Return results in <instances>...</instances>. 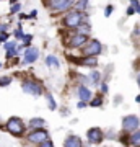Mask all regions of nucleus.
Listing matches in <instances>:
<instances>
[{
	"label": "nucleus",
	"instance_id": "f257e3e1",
	"mask_svg": "<svg viewBox=\"0 0 140 147\" xmlns=\"http://www.w3.org/2000/svg\"><path fill=\"white\" fill-rule=\"evenodd\" d=\"M7 129H8L11 134H15V136H21V134L25 132V124H23V121H21L20 118L13 116V118H10L8 123H7Z\"/></svg>",
	"mask_w": 140,
	"mask_h": 147
},
{
	"label": "nucleus",
	"instance_id": "f03ea898",
	"mask_svg": "<svg viewBox=\"0 0 140 147\" xmlns=\"http://www.w3.org/2000/svg\"><path fill=\"white\" fill-rule=\"evenodd\" d=\"M82 20H83V16L80 11H70L64 18V25L67 28H78V25L82 23Z\"/></svg>",
	"mask_w": 140,
	"mask_h": 147
},
{
	"label": "nucleus",
	"instance_id": "7ed1b4c3",
	"mask_svg": "<svg viewBox=\"0 0 140 147\" xmlns=\"http://www.w3.org/2000/svg\"><path fill=\"white\" fill-rule=\"evenodd\" d=\"M83 53L86 54V56H98V54L103 53V46H101V42L98 39H91L86 44V47L83 49Z\"/></svg>",
	"mask_w": 140,
	"mask_h": 147
},
{
	"label": "nucleus",
	"instance_id": "20e7f679",
	"mask_svg": "<svg viewBox=\"0 0 140 147\" xmlns=\"http://www.w3.org/2000/svg\"><path fill=\"white\" fill-rule=\"evenodd\" d=\"M73 0H49V8L54 11H64L70 8Z\"/></svg>",
	"mask_w": 140,
	"mask_h": 147
},
{
	"label": "nucleus",
	"instance_id": "39448f33",
	"mask_svg": "<svg viewBox=\"0 0 140 147\" xmlns=\"http://www.w3.org/2000/svg\"><path fill=\"white\" fill-rule=\"evenodd\" d=\"M21 88L25 93H29V95H34V96H39L42 93V88L41 85L36 84V82H23L21 84Z\"/></svg>",
	"mask_w": 140,
	"mask_h": 147
},
{
	"label": "nucleus",
	"instance_id": "423d86ee",
	"mask_svg": "<svg viewBox=\"0 0 140 147\" xmlns=\"http://www.w3.org/2000/svg\"><path fill=\"white\" fill-rule=\"evenodd\" d=\"M140 124V119L137 116L130 115V116H125L124 119H122V127H124L125 131H135Z\"/></svg>",
	"mask_w": 140,
	"mask_h": 147
},
{
	"label": "nucleus",
	"instance_id": "0eeeda50",
	"mask_svg": "<svg viewBox=\"0 0 140 147\" xmlns=\"http://www.w3.org/2000/svg\"><path fill=\"white\" fill-rule=\"evenodd\" d=\"M47 137H49V134H47L46 129H34V131L28 136V139L31 142H34V144H41V142L47 141Z\"/></svg>",
	"mask_w": 140,
	"mask_h": 147
},
{
	"label": "nucleus",
	"instance_id": "6e6552de",
	"mask_svg": "<svg viewBox=\"0 0 140 147\" xmlns=\"http://www.w3.org/2000/svg\"><path fill=\"white\" fill-rule=\"evenodd\" d=\"M38 57H39V51H38V47H26L25 51V57H23V64H33L36 62Z\"/></svg>",
	"mask_w": 140,
	"mask_h": 147
},
{
	"label": "nucleus",
	"instance_id": "1a4fd4ad",
	"mask_svg": "<svg viewBox=\"0 0 140 147\" xmlns=\"http://www.w3.org/2000/svg\"><path fill=\"white\" fill-rule=\"evenodd\" d=\"M86 137H88V141L91 144H99V142L103 141V131L99 127H91L86 132Z\"/></svg>",
	"mask_w": 140,
	"mask_h": 147
},
{
	"label": "nucleus",
	"instance_id": "9d476101",
	"mask_svg": "<svg viewBox=\"0 0 140 147\" xmlns=\"http://www.w3.org/2000/svg\"><path fill=\"white\" fill-rule=\"evenodd\" d=\"M86 41H88V36H86V34H83V33H77V34L72 38V41H70V46H72V47L83 46V44H85Z\"/></svg>",
	"mask_w": 140,
	"mask_h": 147
},
{
	"label": "nucleus",
	"instance_id": "9b49d317",
	"mask_svg": "<svg viewBox=\"0 0 140 147\" xmlns=\"http://www.w3.org/2000/svg\"><path fill=\"white\" fill-rule=\"evenodd\" d=\"M64 147H82V141L77 136H68L64 142Z\"/></svg>",
	"mask_w": 140,
	"mask_h": 147
},
{
	"label": "nucleus",
	"instance_id": "f8f14e48",
	"mask_svg": "<svg viewBox=\"0 0 140 147\" xmlns=\"http://www.w3.org/2000/svg\"><path fill=\"white\" fill-rule=\"evenodd\" d=\"M77 93H78V96H80L82 101H88L90 98H91V92H90V88H86V87H78Z\"/></svg>",
	"mask_w": 140,
	"mask_h": 147
},
{
	"label": "nucleus",
	"instance_id": "ddd939ff",
	"mask_svg": "<svg viewBox=\"0 0 140 147\" xmlns=\"http://www.w3.org/2000/svg\"><path fill=\"white\" fill-rule=\"evenodd\" d=\"M80 64L83 67H96L98 65V59H96V56H86Z\"/></svg>",
	"mask_w": 140,
	"mask_h": 147
},
{
	"label": "nucleus",
	"instance_id": "4468645a",
	"mask_svg": "<svg viewBox=\"0 0 140 147\" xmlns=\"http://www.w3.org/2000/svg\"><path fill=\"white\" fill-rule=\"evenodd\" d=\"M46 65L47 67H52V69H57L60 64H59V59L56 57V56H51V54H49L46 57Z\"/></svg>",
	"mask_w": 140,
	"mask_h": 147
},
{
	"label": "nucleus",
	"instance_id": "2eb2a0df",
	"mask_svg": "<svg viewBox=\"0 0 140 147\" xmlns=\"http://www.w3.org/2000/svg\"><path fill=\"white\" fill-rule=\"evenodd\" d=\"M78 33H83V34H86V33L90 31V30H91V25H90V23H80V25H78Z\"/></svg>",
	"mask_w": 140,
	"mask_h": 147
},
{
	"label": "nucleus",
	"instance_id": "dca6fc26",
	"mask_svg": "<svg viewBox=\"0 0 140 147\" xmlns=\"http://www.w3.org/2000/svg\"><path fill=\"white\" fill-rule=\"evenodd\" d=\"M29 124H31L33 127H41V126H44V119H41V118H34V119H31L29 121Z\"/></svg>",
	"mask_w": 140,
	"mask_h": 147
},
{
	"label": "nucleus",
	"instance_id": "f3484780",
	"mask_svg": "<svg viewBox=\"0 0 140 147\" xmlns=\"http://www.w3.org/2000/svg\"><path fill=\"white\" fill-rule=\"evenodd\" d=\"M90 0H77V8L78 10H85L86 7H88Z\"/></svg>",
	"mask_w": 140,
	"mask_h": 147
},
{
	"label": "nucleus",
	"instance_id": "a211bd4d",
	"mask_svg": "<svg viewBox=\"0 0 140 147\" xmlns=\"http://www.w3.org/2000/svg\"><path fill=\"white\" fill-rule=\"evenodd\" d=\"M99 77H101V75H99V72H96V70H94V72H91V75H90L91 84H99Z\"/></svg>",
	"mask_w": 140,
	"mask_h": 147
},
{
	"label": "nucleus",
	"instance_id": "6ab92c4d",
	"mask_svg": "<svg viewBox=\"0 0 140 147\" xmlns=\"http://www.w3.org/2000/svg\"><path fill=\"white\" fill-rule=\"evenodd\" d=\"M11 84L10 77H0V87H7V85Z\"/></svg>",
	"mask_w": 140,
	"mask_h": 147
},
{
	"label": "nucleus",
	"instance_id": "aec40b11",
	"mask_svg": "<svg viewBox=\"0 0 140 147\" xmlns=\"http://www.w3.org/2000/svg\"><path fill=\"white\" fill-rule=\"evenodd\" d=\"M130 141L134 142V144H139L140 142V131H135L134 134H132V137H130Z\"/></svg>",
	"mask_w": 140,
	"mask_h": 147
},
{
	"label": "nucleus",
	"instance_id": "412c9836",
	"mask_svg": "<svg viewBox=\"0 0 140 147\" xmlns=\"http://www.w3.org/2000/svg\"><path fill=\"white\" fill-rule=\"evenodd\" d=\"M47 96V103H49V110H56V101L52 98L51 95H46Z\"/></svg>",
	"mask_w": 140,
	"mask_h": 147
},
{
	"label": "nucleus",
	"instance_id": "4be33fe9",
	"mask_svg": "<svg viewBox=\"0 0 140 147\" xmlns=\"http://www.w3.org/2000/svg\"><path fill=\"white\" fill-rule=\"evenodd\" d=\"M21 10V5L20 3H13V7H11V10H10V13L13 15V13H18V11Z\"/></svg>",
	"mask_w": 140,
	"mask_h": 147
},
{
	"label": "nucleus",
	"instance_id": "5701e85b",
	"mask_svg": "<svg viewBox=\"0 0 140 147\" xmlns=\"http://www.w3.org/2000/svg\"><path fill=\"white\" fill-rule=\"evenodd\" d=\"M15 47H16V42H15V41L5 42V49H7V51H10V49H15Z\"/></svg>",
	"mask_w": 140,
	"mask_h": 147
},
{
	"label": "nucleus",
	"instance_id": "b1692460",
	"mask_svg": "<svg viewBox=\"0 0 140 147\" xmlns=\"http://www.w3.org/2000/svg\"><path fill=\"white\" fill-rule=\"evenodd\" d=\"M113 10H114V8H113V5H108V7H106V10H104V16H111Z\"/></svg>",
	"mask_w": 140,
	"mask_h": 147
},
{
	"label": "nucleus",
	"instance_id": "393cba45",
	"mask_svg": "<svg viewBox=\"0 0 140 147\" xmlns=\"http://www.w3.org/2000/svg\"><path fill=\"white\" fill-rule=\"evenodd\" d=\"M101 103H103V101H101V98H94V100L91 101L90 105H91V106H94V108H96V106H101Z\"/></svg>",
	"mask_w": 140,
	"mask_h": 147
},
{
	"label": "nucleus",
	"instance_id": "a878e982",
	"mask_svg": "<svg viewBox=\"0 0 140 147\" xmlns=\"http://www.w3.org/2000/svg\"><path fill=\"white\" fill-rule=\"evenodd\" d=\"M39 147H54V144H52V141H44L39 144Z\"/></svg>",
	"mask_w": 140,
	"mask_h": 147
},
{
	"label": "nucleus",
	"instance_id": "bb28decb",
	"mask_svg": "<svg viewBox=\"0 0 140 147\" xmlns=\"http://www.w3.org/2000/svg\"><path fill=\"white\" fill-rule=\"evenodd\" d=\"M134 13H137V11H135V7H132V5H130L129 7V8H127V15H134Z\"/></svg>",
	"mask_w": 140,
	"mask_h": 147
},
{
	"label": "nucleus",
	"instance_id": "cd10ccee",
	"mask_svg": "<svg viewBox=\"0 0 140 147\" xmlns=\"http://www.w3.org/2000/svg\"><path fill=\"white\" fill-rule=\"evenodd\" d=\"M13 34H15V38H23V31H21V28H18Z\"/></svg>",
	"mask_w": 140,
	"mask_h": 147
},
{
	"label": "nucleus",
	"instance_id": "c85d7f7f",
	"mask_svg": "<svg viewBox=\"0 0 140 147\" xmlns=\"http://www.w3.org/2000/svg\"><path fill=\"white\" fill-rule=\"evenodd\" d=\"M36 15H38V10H33L28 16H29V18H36Z\"/></svg>",
	"mask_w": 140,
	"mask_h": 147
},
{
	"label": "nucleus",
	"instance_id": "c756f323",
	"mask_svg": "<svg viewBox=\"0 0 140 147\" xmlns=\"http://www.w3.org/2000/svg\"><path fill=\"white\" fill-rule=\"evenodd\" d=\"M130 5H132V7H137V5H140V3H139V0H130Z\"/></svg>",
	"mask_w": 140,
	"mask_h": 147
},
{
	"label": "nucleus",
	"instance_id": "7c9ffc66",
	"mask_svg": "<svg viewBox=\"0 0 140 147\" xmlns=\"http://www.w3.org/2000/svg\"><path fill=\"white\" fill-rule=\"evenodd\" d=\"M85 106H86V103H85V101H78V108H85Z\"/></svg>",
	"mask_w": 140,
	"mask_h": 147
},
{
	"label": "nucleus",
	"instance_id": "2f4dec72",
	"mask_svg": "<svg viewBox=\"0 0 140 147\" xmlns=\"http://www.w3.org/2000/svg\"><path fill=\"white\" fill-rule=\"evenodd\" d=\"M7 31V25H0V33H5Z\"/></svg>",
	"mask_w": 140,
	"mask_h": 147
},
{
	"label": "nucleus",
	"instance_id": "473e14b6",
	"mask_svg": "<svg viewBox=\"0 0 140 147\" xmlns=\"http://www.w3.org/2000/svg\"><path fill=\"white\" fill-rule=\"evenodd\" d=\"M101 90H103V93H106V92H108V85L103 84V85H101Z\"/></svg>",
	"mask_w": 140,
	"mask_h": 147
},
{
	"label": "nucleus",
	"instance_id": "72a5a7b5",
	"mask_svg": "<svg viewBox=\"0 0 140 147\" xmlns=\"http://www.w3.org/2000/svg\"><path fill=\"white\" fill-rule=\"evenodd\" d=\"M135 11H137V13H140V5H137V7H135Z\"/></svg>",
	"mask_w": 140,
	"mask_h": 147
},
{
	"label": "nucleus",
	"instance_id": "f704fd0d",
	"mask_svg": "<svg viewBox=\"0 0 140 147\" xmlns=\"http://www.w3.org/2000/svg\"><path fill=\"white\" fill-rule=\"evenodd\" d=\"M137 82H139V85H140V74H139V77H137Z\"/></svg>",
	"mask_w": 140,
	"mask_h": 147
},
{
	"label": "nucleus",
	"instance_id": "c9c22d12",
	"mask_svg": "<svg viewBox=\"0 0 140 147\" xmlns=\"http://www.w3.org/2000/svg\"><path fill=\"white\" fill-rule=\"evenodd\" d=\"M0 69H2V62H0Z\"/></svg>",
	"mask_w": 140,
	"mask_h": 147
}]
</instances>
